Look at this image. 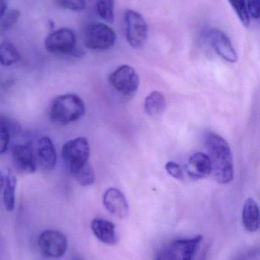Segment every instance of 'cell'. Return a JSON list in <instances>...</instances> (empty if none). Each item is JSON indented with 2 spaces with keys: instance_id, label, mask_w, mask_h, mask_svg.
I'll return each instance as SVG.
<instances>
[{
  "instance_id": "cell-1",
  "label": "cell",
  "mask_w": 260,
  "mask_h": 260,
  "mask_svg": "<svg viewBox=\"0 0 260 260\" xmlns=\"http://www.w3.org/2000/svg\"><path fill=\"white\" fill-rule=\"evenodd\" d=\"M206 146L215 180L221 184L230 183L234 178V160L227 141L216 133H209L206 136Z\"/></svg>"
},
{
  "instance_id": "cell-2",
  "label": "cell",
  "mask_w": 260,
  "mask_h": 260,
  "mask_svg": "<svg viewBox=\"0 0 260 260\" xmlns=\"http://www.w3.org/2000/svg\"><path fill=\"white\" fill-rule=\"evenodd\" d=\"M85 112V104L80 97L75 94H66L53 99L49 116L54 123L67 125L77 121Z\"/></svg>"
},
{
  "instance_id": "cell-3",
  "label": "cell",
  "mask_w": 260,
  "mask_h": 260,
  "mask_svg": "<svg viewBox=\"0 0 260 260\" xmlns=\"http://www.w3.org/2000/svg\"><path fill=\"white\" fill-rule=\"evenodd\" d=\"M61 156L73 174L89 163L90 147L88 140L84 137H78L68 141L63 146Z\"/></svg>"
},
{
  "instance_id": "cell-4",
  "label": "cell",
  "mask_w": 260,
  "mask_h": 260,
  "mask_svg": "<svg viewBox=\"0 0 260 260\" xmlns=\"http://www.w3.org/2000/svg\"><path fill=\"white\" fill-rule=\"evenodd\" d=\"M84 44L93 50H106L114 46L116 34L111 27L100 22L91 23L84 30Z\"/></svg>"
},
{
  "instance_id": "cell-5",
  "label": "cell",
  "mask_w": 260,
  "mask_h": 260,
  "mask_svg": "<svg viewBox=\"0 0 260 260\" xmlns=\"http://www.w3.org/2000/svg\"><path fill=\"white\" fill-rule=\"evenodd\" d=\"M203 240V235H197L188 239L176 240L158 253L162 260H193Z\"/></svg>"
},
{
  "instance_id": "cell-6",
  "label": "cell",
  "mask_w": 260,
  "mask_h": 260,
  "mask_svg": "<svg viewBox=\"0 0 260 260\" xmlns=\"http://www.w3.org/2000/svg\"><path fill=\"white\" fill-rule=\"evenodd\" d=\"M125 31L131 47H141L148 39V26L146 20L137 11L128 9L125 13Z\"/></svg>"
},
{
  "instance_id": "cell-7",
  "label": "cell",
  "mask_w": 260,
  "mask_h": 260,
  "mask_svg": "<svg viewBox=\"0 0 260 260\" xmlns=\"http://www.w3.org/2000/svg\"><path fill=\"white\" fill-rule=\"evenodd\" d=\"M76 45V35L73 30L67 27L49 34L44 40L46 50L53 54H73Z\"/></svg>"
},
{
  "instance_id": "cell-8",
  "label": "cell",
  "mask_w": 260,
  "mask_h": 260,
  "mask_svg": "<svg viewBox=\"0 0 260 260\" xmlns=\"http://www.w3.org/2000/svg\"><path fill=\"white\" fill-rule=\"evenodd\" d=\"M109 83L118 92L128 97L135 94L138 89L140 79L134 68L123 65L110 75Z\"/></svg>"
},
{
  "instance_id": "cell-9",
  "label": "cell",
  "mask_w": 260,
  "mask_h": 260,
  "mask_svg": "<svg viewBox=\"0 0 260 260\" xmlns=\"http://www.w3.org/2000/svg\"><path fill=\"white\" fill-rule=\"evenodd\" d=\"M38 244L41 253L49 258L61 257L68 248L67 237L59 231L42 232L38 238Z\"/></svg>"
},
{
  "instance_id": "cell-10",
  "label": "cell",
  "mask_w": 260,
  "mask_h": 260,
  "mask_svg": "<svg viewBox=\"0 0 260 260\" xmlns=\"http://www.w3.org/2000/svg\"><path fill=\"white\" fill-rule=\"evenodd\" d=\"M14 165L22 173H34L36 171V156L31 144H16L12 148Z\"/></svg>"
},
{
  "instance_id": "cell-11",
  "label": "cell",
  "mask_w": 260,
  "mask_h": 260,
  "mask_svg": "<svg viewBox=\"0 0 260 260\" xmlns=\"http://www.w3.org/2000/svg\"><path fill=\"white\" fill-rule=\"evenodd\" d=\"M209 41L214 50L227 62L235 63L238 56L232 41L227 35L220 29H212L209 33Z\"/></svg>"
},
{
  "instance_id": "cell-12",
  "label": "cell",
  "mask_w": 260,
  "mask_h": 260,
  "mask_svg": "<svg viewBox=\"0 0 260 260\" xmlns=\"http://www.w3.org/2000/svg\"><path fill=\"white\" fill-rule=\"evenodd\" d=\"M103 204L107 211L117 218H126L129 213V206L126 197L117 188H109L105 191Z\"/></svg>"
},
{
  "instance_id": "cell-13",
  "label": "cell",
  "mask_w": 260,
  "mask_h": 260,
  "mask_svg": "<svg viewBox=\"0 0 260 260\" xmlns=\"http://www.w3.org/2000/svg\"><path fill=\"white\" fill-rule=\"evenodd\" d=\"M188 175L194 180L206 178L212 174V165L208 154L197 152L192 154L186 167Z\"/></svg>"
},
{
  "instance_id": "cell-14",
  "label": "cell",
  "mask_w": 260,
  "mask_h": 260,
  "mask_svg": "<svg viewBox=\"0 0 260 260\" xmlns=\"http://www.w3.org/2000/svg\"><path fill=\"white\" fill-rule=\"evenodd\" d=\"M35 156L43 169L51 171L55 168L57 156L54 145L50 138L44 136L38 141Z\"/></svg>"
},
{
  "instance_id": "cell-15",
  "label": "cell",
  "mask_w": 260,
  "mask_h": 260,
  "mask_svg": "<svg viewBox=\"0 0 260 260\" xmlns=\"http://www.w3.org/2000/svg\"><path fill=\"white\" fill-rule=\"evenodd\" d=\"M91 229L96 238L106 245H114L118 242L116 227L111 221L96 218L91 223Z\"/></svg>"
},
{
  "instance_id": "cell-16",
  "label": "cell",
  "mask_w": 260,
  "mask_h": 260,
  "mask_svg": "<svg viewBox=\"0 0 260 260\" xmlns=\"http://www.w3.org/2000/svg\"><path fill=\"white\" fill-rule=\"evenodd\" d=\"M242 221L244 229L248 232H257L259 229V209L253 199L249 198L244 203L242 212Z\"/></svg>"
},
{
  "instance_id": "cell-17",
  "label": "cell",
  "mask_w": 260,
  "mask_h": 260,
  "mask_svg": "<svg viewBox=\"0 0 260 260\" xmlns=\"http://www.w3.org/2000/svg\"><path fill=\"white\" fill-rule=\"evenodd\" d=\"M166 108V98L163 93L154 91L150 93L145 99V113L150 117H157L164 112Z\"/></svg>"
},
{
  "instance_id": "cell-18",
  "label": "cell",
  "mask_w": 260,
  "mask_h": 260,
  "mask_svg": "<svg viewBox=\"0 0 260 260\" xmlns=\"http://www.w3.org/2000/svg\"><path fill=\"white\" fill-rule=\"evenodd\" d=\"M17 179L13 173L9 171L6 179H4V192L3 203L6 211L11 212L15 209V190H16Z\"/></svg>"
},
{
  "instance_id": "cell-19",
  "label": "cell",
  "mask_w": 260,
  "mask_h": 260,
  "mask_svg": "<svg viewBox=\"0 0 260 260\" xmlns=\"http://www.w3.org/2000/svg\"><path fill=\"white\" fill-rule=\"evenodd\" d=\"M16 124L10 119L0 115V154L6 152L9 147L11 134L16 130Z\"/></svg>"
},
{
  "instance_id": "cell-20",
  "label": "cell",
  "mask_w": 260,
  "mask_h": 260,
  "mask_svg": "<svg viewBox=\"0 0 260 260\" xmlns=\"http://www.w3.org/2000/svg\"><path fill=\"white\" fill-rule=\"evenodd\" d=\"M20 53L12 43L4 42L0 44V64L9 67L20 60Z\"/></svg>"
},
{
  "instance_id": "cell-21",
  "label": "cell",
  "mask_w": 260,
  "mask_h": 260,
  "mask_svg": "<svg viewBox=\"0 0 260 260\" xmlns=\"http://www.w3.org/2000/svg\"><path fill=\"white\" fill-rule=\"evenodd\" d=\"M98 15L106 22L112 23L114 20V0H96Z\"/></svg>"
},
{
  "instance_id": "cell-22",
  "label": "cell",
  "mask_w": 260,
  "mask_h": 260,
  "mask_svg": "<svg viewBox=\"0 0 260 260\" xmlns=\"http://www.w3.org/2000/svg\"><path fill=\"white\" fill-rule=\"evenodd\" d=\"M73 175L76 178V181L82 186H91L94 183L96 179L94 170L90 163L79 168L78 171L73 173Z\"/></svg>"
},
{
  "instance_id": "cell-23",
  "label": "cell",
  "mask_w": 260,
  "mask_h": 260,
  "mask_svg": "<svg viewBox=\"0 0 260 260\" xmlns=\"http://www.w3.org/2000/svg\"><path fill=\"white\" fill-rule=\"evenodd\" d=\"M228 1L243 25L248 27L250 24V16L246 0H228Z\"/></svg>"
},
{
  "instance_id": "cell-24",
  "label": "cell",
  "mask_w": 260,
  "mask_h": 260,
  "mask_svg": "<svg viewBox=\"0 0 260 260\" xmlns=\"http://www.w3.org/2000/svg\"><path fill=\"white\" fill-rule=\"evenodd\" d=\"M20 11L18 9H12L0 20V35H5L15 26L19 19Z\"/></svg>"
},
{
  "instance_id": "cell-25",
  "label": "cell",
  "mask_w": 260,
  "mask_h": 260,
  "mask_svg": "<svg viewBox=\"0 0 260 260\" xmlns=\"http://www.w3.org/2000/svg\"><path fill=\"white\" fill-rule=\"evenodd\" d=\"M58 7L70 9L73 11H82L85 9V2L84 0H53Z\"/></svg>"
},
{
  "instance_id": "cell-26",
  "label": "cell",
  "mask_w": 260,
  "mask_h": 260,
  "mask_svg": "<svg viewBox=\"0 0 260 260\" xmlns=\"http://www.w3.org/2000/svg\"><path fill=\"white\" fill-rule=\"evenodd\" d=\"M166 170L168 174L177 180H183L184 178L183 170L177 162L169 161L166 165Z\"/></svg>"
},
{
  "instance_id": "cell-27",
  "label": "cell",
  "mask_w": 260,
  "mask_h": 260,
  "mask_svg": "<svg viewBox=\"0 0 260 260\" xmlns=\"http://www.w3.org/2000/svg\"><path fill=\"white\" fill-rule=\"evenodd\" d=\"M250 16L255 19L259 18L260 0H246Z\"/></svg>"
},
{
  "instance_id": "cell-28",
  "label": "cell",
  "mask_w": 260,
  "mask_h": 260,
  "mask_svg": "<svg viewBox=\"0 0 260 260\" xmlns=\"http://www.w3.org/2000/svg\"><path fill=\"white\" fill-rule=\"evenodd\" d=\"M7 0H0V20L3 18L5 14H6V9H7Z\"/></svg>"
},
{
  "instance_id": "cell-29",
  "label": "cell",
  "mask_w": 260,
  "mask_h": 260,
  "mask_svg": "<svg viewBox=\"0 0 260 260\" xmlns=\"http://www.w3.org/2000/svg\"><path fill=\"white\" fill-rule=\"evenodd\" d=\"M255 256H256V254H255V253H246V254L243 255L242 256H241V257H240L239 259H238L237 260H253L255 259Z\"/></svg>"
},
{
  "instance_id": "cell-30",
  "label": "cell",
  "mask_w": 260,
  "mask_h": 260,
  "mask_svg": "<svg viewBox=\"0 0 260 260\" xmlns=\"http://www.w3.org/2000/svg\"><path fill=\"white\" fill-rule=\"evenodd\" d=\"M3 186H4V178H3V175H2L1 174V171H0V192H1Z\"/></svg>"
},
{
  "instance_id": "cell-31",
  "label": "cell",
  "mask_w": 260,
  "mask_h": 260,
  "mask_svg": "<svg viewBox=\"0 0 260 260\" xmlns=\"http://www.w3.org/2000/svg\"><path fill=\"white\" fill-rule=\"evenodd\" d=\"M206 255H207V251H205L203 256H201V259L200 260H206Z\"/></svg>"
},
{
  "instance_id": "cell-32",
  "label": "cell",
  "mask_w": 260,
  "mask_h": 260,
  "mask_svg": "<svg viewBox=\"0 0 260 260\" xmlns=\"http://www.w3.org/2000/svg\"><path fill=\"white\" fill-rule=\"evenodd\" d=\"M156 260H162L160 253H157V254L156 255Z\"/></svg>"
},
{
  "instance_id": "cell-33",
  "label": "cell",
  "mask_w": 260,
  "mask_h": 260,
  "mask_svg": "<svg viewBox=\"0 0 260 260\" xmlns=\"http://www.w3.org/2000/svg\"><path fill=\"white\" fill-rule=\"evenodd\" d=\"M85 2H90L92 1V0H84Z\"/></svg>"
}]
</instances>
